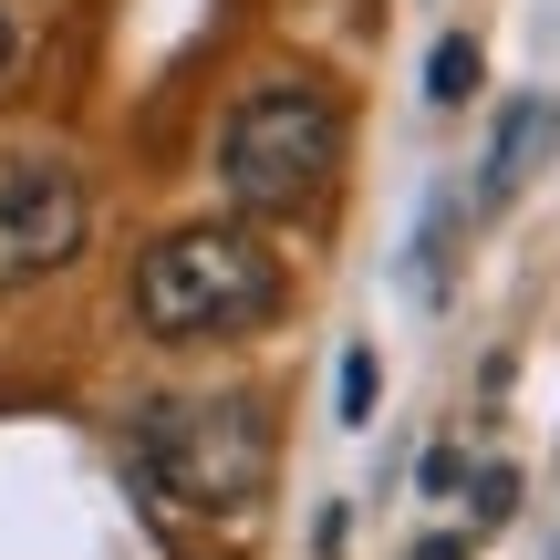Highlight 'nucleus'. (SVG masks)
Returning a JSON list of instances; mask_svg holds the SVG:
<instances>
[{
    "instance_id": "obj_1",
    "label": "nucleus",
    "mask_w": 560,
    "mask_h": 560,
    "mask_svg": "<svg viewBox=\"0 0 560 560\" xmlns=\"http://www.w3.org/2000/svg\"><path fill=\"white\" fill-rule=\"evenodd\" d=\"M280 301H291V270L249 219L166 229L136 260V322L156 342H240L260 322H280Z\"/></svg>"
},
{
    "instance_id": "obj_2",
    "label": "nucleus",
    "mask_w": 560,
    "mask_h": 560,
    "mask_svg": "<svg viewBox=\"0 0 560 560\" xmlns=\"http://www.w3.org/2000/svg\"><path fill=\"white\" fill-rule=\"evenodd\" d=\"M332 177H342V104H332V83L280 73V83L229 104L219 187H229L240 219H301V208L332 198Z\"/></svg>"
},
{
    "instance_id": "obj_3",
    "label": "nucleus",
    "mask_w": 560,
    "mask_h": 560,
    "mask_svg": "<svg viewBox=\"0 0 560 560\" xmlns=\"http://www.w3.org/2000/svg\"><path fill=\"white\" fill-rule=\"evenodd\" d=\"M136 457L177 509H198V520H249L280 446H270V416L249 395H166V405H145Z\"/></svg>"
},
{
    "instance_id": "obj_4",
    "label": "nucleus",
    "mask_w": 560,
    "mask_h": 560,
    "mask_svg": "<svg viewBox=\"0 0 560 560\" xmlns=\"http://www.w3.org/2000/svg\"><path fill=\"white\" fill-rule=\"evenodd\" d=\"M94 229V198H83L73 156H0V291L21 280H52Z\"/></svg>"
},
{
    "instance_id": "obj_5",
    "label": "nucleus",
    "mask_w": 560,
    "mask_h": 560,
    "mask_svg": "<svg viewBox=\"0 0 560 560\" xmlns=\"http://www.w3.org/2000/svg\"><path fill=\"white\" fill-rule=\"evenodd\" d=\"M550 136V104H520V115H509V136H499V166H488V198H509V187H520V166H529V145Z\"/></svg>"
},
{
    "instance_id": "obj_6",
    "label": "nucleus",
    "mask_w": 560,
    "mask_h": 560,
    "mask_svg": "<svg viewBox=\"0 0 560 560\" xmlns=\"http://www.w3.org/2000/svg\"><path fill=\"white\" fill-rule=\"evenodd\" d=\"M425 94H436V104H467V94H478V42H436V62H425Z\"/></svg>"
},
{
    "instance_id": "obj_7",
    "label": "nucleus",
    "mask_w": 560,
    "mask_h": 560,
    "mask_svg": "<svg viewBox=\"0 0 560 560\" xmlns=\"http://www.w3.org/2000/svg\"><path fill=\"white\" fill-rule=\"evenodd\" d=\"M363 405H374V353H342V416L363 425Z\"/></svg>"
},
{
    "instance_id": "obj_8",
    "label": "nucleus",
    "mask_w": 560,
    "mask_h": 560,
    "mask_svg": "<svg viewBox=\"0 0 560 560\" xmlns=\"http://www.w3.org/2000/svg\"><path fill=\"white\" fill-rule=\"evenodd\" d=\"M416 560H467V540H425V550H416Z\"/></svg>"
},
{
    "instance_id": "obj_9",
    "label": "nucleus",
    "mask_w": 560,
    "mask_h": 560,
    "mask_svg": "<svg viewBox=\"0 0 560 560\" xmlns=\"http://www.w3.org/2000/svg\"><path fill=\"white\" fill-rule=\"evenodd\" d=\"M0 73H11V0H0Z\"/></svg>"
}]
</instances>
